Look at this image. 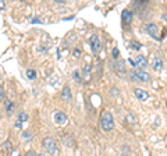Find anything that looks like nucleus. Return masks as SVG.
<instances>
[{"instance_id":"4be33fe9","label":"nucleus","mask_w":167,"mask_h":156,"mask_svg":"<svg viewBox=\"0 0 167 156\" xmlns=\"http://www.w3.org/2000/svg\"><path fill=\"white\" fill-rule=\"evenodd\" d=\"M25 156H38V153H36L35 150H28V152L25 153Z\"/></svg>"},{"instance_id":"f03ea898","label":"nucleus","mask_w":167,"mask_h":156,"mask_svg":"<svg viewBox=\"0 0 167 156\" xmlns=\"http://www.w3.org/2000/svg\"><path fill=\"white\" fill-rule=\"evenodd\" d=\"M100 127L106 132H109L114 128V120L110 111H103L102 113V116H100Z\"/></svg>"},{"instance_id":"0eeeda50","label":"nucleus","mask_w":167,"mask_h":156,"mask_svg":"<svg viewBox=\"0 0 167 156\" xmlns=\"http://www.w3.org/2000/svg\"><path fill=\"white\" fill-rule=\"evenodd\" d=\"M89 43H91V50L96 54L97 52L100 50V41H99V36L97 35H92L91 39H89Z\"/></svg>"},{"instance_id":"9b49d317","label":"nucleus","mask_w":167,"mask_h":156,"mask_svg":"<svg viewBox=\"0 0 167 156\" xmlns=\"http://www.w3.org/2000/svg\"><path fill=\"white\" fill-rule=\"evenodd\" d=\"M13 152V146H11V142L10 141H6L2 144V153L6 156H8L10 153Z\"/></svg>"},{"instance_id":"2eb2a0df","label":"nucleus","mask_w":167,"mask_h":156,"mask_svg":"<svg viewBox=\"0 0 167 156\" xmlns=\"http://www.w3.org/2000/svg\"><path fill=\"white\" fill-rule=\"evenodd\" d=\"M130 47L132 50H138V52H139V50H141V47H142V45L139 43V42H136V41H131L130 42Z\"/></svg>"},{"instance_id":"f8f14e48","label":"nucleus","mask_w":167,"mask_h":156,"mask_svg":"<svg viewBox=\"0 0 167 156\" xmlns=\"http://www.w3.org/2000/svg\"><path fill=\"white\" fill-rule=\"evenodd\" d=\"M116 71L118 75H125L127 68H125V61L124 60H118V63H117V66H116Z\"/></svg>"},{"instance_id":"f257e3e1","label":"nucleus","mask_w":167,"mask_h":156,"mask_svg":"<svg viewBox=\"0 0 167 156\" xmlns=\"http://www.w3.org/2000/svg\"><path fill=\"white\" fill-rule=\"evenodd\" d=\"M128 78L132 82H149L152 80L149 72H146L145 70H141V68H134L131 71H128Z\"/></svg>"},{"instance_id":"9d476101","label":"nucleus","mask_w":167,"mask_h":156,"mask_svg":"<svg viewBox=\"0 0 167 156\" xmlns=\"http://www.w3.org/2000/svg\"><path fill=\"white\" fill-rule=\"evenodd\" d=\"M146 32L149 33L150 36H153V38L157 39V25H156L155 22H149V24H146Z\"/></svg>"},{"instance_id":"1a4fd4ad","label":"nucleus","mask_w":167,"mask_h":156,"mask_svg":"<svg viewBox=\"0 0 167 156\" xmlns=\"http://www.w3.org/2000/svg\"><path fill=\"white\" fill-rule=\"evenodd\" d=\"M131 20H132V11L131 10H124L121 13V22L122 25H127L131 22Z\"/></svg>"},{"instance_id":"bb28decb","label":"nucleus","mask_w":167,"mask_h":156,"mask_svg":"<svg viewBox=\"0 0 167 156\" xmlns=\"http://www.w3.org/2000/svg\"><path fill=\"white\" fill-rule=\"evenodd\" d=\"M121 156H128V155H127V153H122V155H121Z\"/></svg>"},{"instance_id":"ddd939ff","label":"nucleus","mask_w":167,"mask_h":156,"mask_svg":"<svg viewBox=\"0 0 167 156\" xmlns=\"http://www.w3.org/2000/svg\"><path fill=\"white\" fill-rule=\"evenodd\" d=\"M152 68L156 70V71H160L163 68V60L160 57H155L152 60Z\"/></svg>"},{"instance_id":"a211bd4d","label":"nucleus","mask_w":167,"mask_h":156,"mask_svg":"<svg viewBox=\"0 0 167 156\" xmlns=\"http://www.w3.org/2000/svg\"><path fill=\"white\" fill-rule=\"evenodd\" d=\"M4 106H6V109H7V113L11 114V110H13V103H11L10 100H6V102H4Z\"/></svg>"},{"instance_id":"6ab92c4d","label":"nucleus","mask_w":167,"mask_h":156,"mask_svg":"<svg viewBox=\"0 0 167 156\" xmlns=\"http://www.w3.org/2000/svg\"><path fill=\"white\" fill-rule=\"evenodd\" d=\"M111 54H113V58H117L120 56V50L117 49V47H114V49L111 50Z\"/></svg>"},{"instance_id":"7ed1b4c3","label":"nucleus","mask_w":167,"mask_h":156,"mask_svg":"<svg viewBox=\"0 0 167 156\" xmlns=\"http://www.w3.org/2000/svg\"><path fill=\"white\" fill-rule=\"evenodd\" d=\"M42 146H43V149L46 150L49 155H54V153L57 152V142H56V139L53 138V136H46V138H43Z\"/></svg>"},{"instance_id":"5701e85b","label":"nucleus","mask_w":167,"mask_h":156,"mask_svg":"<svg viewBox=\"0 0 167 156\" xmlns=\"http://www.w3.org/2000/svg\"><path fill=\"white\" fill-rule=\"evenodd\" d=\"M14 127H15V128H18V130H21V127H22V123L17 120V121H15V124H14Z\"/></svg>"},{"instance_id":"dca6fc26","label":"nucleus","mask_w":167,"mask_h":156,"mask_svg":"<svg viewBox=\"0 0 167 156\" xmlns=\"http://www.w3.org/2000/svg\"><path fill=\"white\" fill-rule=\"evenodd\" d=\"M25 74H27L28 80H36V71H35V70H32V68H28Z\"/></svg>"},{"instance_id":"393cba45","label":"nucleus","mask_w":167,"mask_h":156,"mask_svg":"<svg viewBox=\"0 0 167 156\" xmlns=\"http://www.w3.org/2000/svg\"><path fill=\"white\" fill-rule=\"evenodd\" d=\"M2 8H6V3L0 0V10H2Z\"/></svg>"},{"instance_id":"423d86ee","label":"nucleus","mask_w":167,"mask_h":156,"mask_svg":"<svg viewBox=\"0 0 167 156\" xmlns=\"http://www.w3.org/2000/svg\"><path fill=\"white\" fill-rule=\"evenodd\" d=\"M134 63H135V68L143 70V68H146V67H148V60H146V57H145V56H142V54L135 56V57H134Z\"/></svg>"},{"instance_id":"39448f33","label":"nucleus","mask_w":167,"mask_h":156,"mask_svg":"<svg viewBox=\"0 0 167 156\" xmlns=\"http://www.w3.org/2000/svg\"><path fill=\"white\" fill-rule=\"evenodd\" d=\"M134 95L136 96V99H139V102H146V100L150 98L149 92L145 91V89H142V88H135L134 89Z\"/></svg>"},{"instance_id":"b1692460","label":"nucleus","mask_w":167,"mask_h":156,"mask_svg":"<svg viewBox=\"0 0 167 156\" xmlns=\"http://www.w3.org/2000/svg\"><path fill=\"white\" fill-rule=\"evenodd\" d=\"M79 54H81L79 49H74V56H75V57H79Z\"/></svg>"},{"instance_id":"4468645a","label":"nucleus","mask_w":167,"mask_h":156,"mask_svg":"<svg viewBox=\"0 0 167 156\" xmlns=\"http://www.w3.org/2000/svg\"><path fill=\"white\" fill-rule=\"evenodd\" d=\"M28 119H29V114H28L27 111H19L18 117H17V120H18V121H21V123L28 121Z\"/></svg>"},{"instance_id":"a878e982","label":"nucleus","mask_w":167,"mask_h":156,"mask_svg":"<svg viewBox=\"0 0 167 156\" xmlns=\"http://www.w3.org/2000/svg\"><path fill=\"white\" fill-rule=\"evenodd\" d=\"M38 156H47V155H45V153H38Z\"/></svg>"},{"instance_id":"aec40b11","label":"nucleus","mask_w":167,"mask_h":156,"mask_svg":"<svg viewBox=\"0 0 167 156\" xmlns=\"http://www.w3.org/2000/svg\"><path fill=\"white\" fill-rule=\"evenodd\" d=\"M6 96V91H4V86L0 85V99H4Z\"/></svg>"},{"instance_id":"6e6552de","label":"nucleus","mask_w":167,"mask_h":156,"mask_svg":"<svg viewBox=\"0 0 167 156\" xmlns=\"http://www.w3.org/2000/svg\"><path fill=\"white\" fill-rule=\"evenodd\" d=\"M61 100H63L64 103H70L72 100V92H71L68 85H66L63 88V91H61Z\"/></svg>"},{"instance_id":"412c9836","label":"nucleus","mask_w":167,"mask_h":156,"mask_svg":"<svg viewBox=\"0 0 167 156\" xmlns=\"http://www.w3.org/2000/svg\"><path fill=\"white\" fill-rule=\"evenodd\" d=\"M127 121H131L132 124H135V116H134V114H128V116H127Z\"/></svg>"},{"instance_id":"20e7f679","label":"nucleus","mask_w":167,"mask_h":156,"mask_svg":"<svg viewBox=\"0 0 167 156\" xmlns=\"http://www.w3.org/2000/svg\"><path fill=\"white\" fill-rule=\"evenodd\" d=\"M53 120H54V123L57 125H64V124H67V121H68V119H67V114L64 113V111H61V110L54 111Z\"/></svg>"},{"instance_id":"f3484780","label":"nucleus","mask_w":167,"mask_h":156,"mask_svg":"<svg viewBox=\"0 0 167 156\" xmlns=\"http://www.w3.org/2000/svg\"><path fill=\"white\" fill-rule=\"evenodd\" d=\"M32 132H31V131H24V132H22V139H24V141H31V139H32Z\"/></svg>"}]
</instances>
